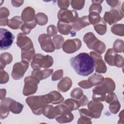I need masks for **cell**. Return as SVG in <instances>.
I'll use <instances>...</instances> for the list:
<instances>
[{
  "label": "cell",
  "instance_id": "obj_1",
  "mask_svg": "<svg viewBox=\"0 0 124 124\" xmlns=\"http://www.w3.org/2000/svg\"><path fill=\"white\" fill-rule=\"evenodd\" d=\"M70 63L77 74L81 76L87 77L94 71V60L87 53H80L71 58Z\"/></svg>",
  "mask_w": 124,
  "mask_h": 124
},
{
  "label": "cell",
  "instance_id": "obj_2",
  "mask_svg": "<svg viewBox=\"0 0 124 124\" xmlns=\"http://www.w3.org/2000/svg\"><path fill=\"white\" fill-rule=\"evenodd\" d=\"M53 63V60L51 56L36 54L33 57L31 66L34 70H39L41 68H47L51 67Z\"/></svg>",
  "mask_w": 124,
  "mask_h": 124
},
{
  "label": "cell",
  "instance_id": "obj_3",
  "mask_svg": "<svg viewBox=\"0 0 124 124\" xmlns=\"http://www.w3.org/2000/svg\"><path fill=\"white\" fill-rule=\"evenodd\" d=\"M15 36L13 34L7 29H0V49L1 50L9 48L12 45Z\"/></svg>",
  "mask_w": 124,
  "mask_h": 124
},
{
  "label": "cell",
  "instance_id": "obj_4",
  "mask_svg": "<svg viewBox=\"0 0 124 124\" xmlns=\"http://www.w3.org/2000/svg\"><path fill=\"white\" fill-rule=\"evenodd\" d=\"M40 81L33 76L27 77L24 79V87L23 94L28 96L36 93L37 90V85Z\"/></svg>",
  "mask_w": 124,
  "mask_h": 124
},
{
  "label": "cell",
  "instance_id": "obj_5",
  "mask_svg": "<svg viewBox=\"0 0 124 124\" xmlns=\"http://www.w3.org/2000/svg\"><path fill=\"white\" fill-rule=\"evenodd\" d=\"M26 102L34 114L36 115L42 114V109L45 106L41 100V95L28 97L26 98Z\"/></svg>",
  "mask_w": 124,
  "mask_h": 124
},
{
  "label": "cell",
  "instance_id": "obj_6",
  "mask_svg": "<svg viewBox=\"0 0 124 124\" xmlns=\"http://www.w3.org/2000/svg\"><path fill=\"white\" fill-rule=\"evenodd\" d=\"M58 18L60 21L69 24L77 21L78 18V16L75 10L61 9L58 13Z\"/></svg>",
  "mask_w": 124,
  "mask_h": 124
},
{
  "label": "cell",
  "instance_id": "obj_7",
  "mask_svg": "<svg viewBox=\"0 0 124 124\" xmlns=\"http://www.w3.org/2000/svg\"><path fill=\"white\" fill-rule=\"evenodd\" d=\"M29 68V62L22 61L14 64L12 72V77L13 79L18 80L21 78Z\"/></svg>",
  "mask_w": 124,
  "mask_h": 124
},
{
  "label": "cell",
  "instance_id": "obj_8",
  "mask_svg": "<svg viewBox=\"0 0 124 124\" xmlns=\"http://www.w3.org/2000/svg\"><path fill=\"white\" fill-rule=\"evenodd\" d=\"M38 41L41 45V48L46 52H52L54 51L55 47L51 40V36L44 33L38 37Z\"/></svg>",
  "mask_w": 124,
  "mask_h": 124
},
{
  "label": "cell",
  "instance_id": "obj_9",
  "mask_svg": "<svg viewBox=\"0 0 124 124\" xmlns=\"http://www.w3.org/2000/svg\"><path fill=\"white\" fill-rule=\"evenodd\" d=\"M81 46V41L79 39H68L62 46L63 51L67 53H73L78 50Z\"/></svg>",
  "mask_w": 124,
  "mask_h": 124
},
{
  "label": "cell",
  "instance_id": "obj_10",
  "mask_svg": "<svg viewBox=\"0 0 124 124\" xmlns=\"http://www.w3.org/2000/svg\"><path fill=\"white\" fill-rule=\"evenodd\" d=\"M16 44L21 49V51L29 50L34 48L31 40L23 33L18 34Z\"/></svg>",
  "mask_w": 124,
  "mask_h": 124
},
{
  "label": "cell",
  "instance_id": "obj_11",
  "mask_svg": "<svg viewBox=\"0 0 124 124\" xmlns=\"http://www.w3.org/2000/svg\"><path fill=\"white\" fill-rule=\"evenodd\" d=\"M90 55L93 58L94 61L96 72L98 73H105L107 71V67L104 61L102 59L101 54L93 51L90 52Z\"/></svg>",
  "mask_w": 124,
  "mask_h": 124
},
{
  "label": "cell",
  "instance_id": "obj_12",
  "mask_svg": "<svg viewBox=\"0 0 124 124\" xmlns=\"http://www.w3.org/2000/svg\"><path fill=\"white\" fill-rule=\"evenodd\" d=\"M123 17V15H121L120 11L116 9H113L109 12H106L104 15V20L109 25L115 23Z\"/></svg>",
  "mask_w": 124,
  "mask_h": 124
},
{
  "label": "cell",
  "instance_id": "obj_13",
  "mask_svg": "<svg viewBox=\"0 0 124 124\" xmlns=\"http://www.w3.org/2000/svg\"><path fill=\"white\" fill-rule=\"evenodd\" d=\"M103 105L99 101H91L88 104V108L92 118L100 117L101 111L103 109Z\"/></svg>",
  "mask_w": 124,
  "mask_h": 124
},
{
  "label": "cell",
  "instance_id": "obj_14",
  "mask_svg": "<svg viewBox=\"0 0 124 124\" xmlns=\"http://www.w3.org/2000/svg\"><path fill=\"white\" fill-rule=\"evenodd\" d=\"M107 93L108 92L106 88L102 83L93 90L92 99L96 101H104Z\"/></svg>",
  "mask_w": 124,
  "mask_h": 124
},
{
  "label": "cell",
  "instance_id": "obj_15",
  "mask_svg": "<svg viewBox=\"0 0 124 124\" xmlns=\"http://www.w3.org/2000/svg\"><path fill=\"white\" fill-rule=\"evenodd\" d=\"M13 99L10 98H4L1 100L0 106V118L3 119L6 118L9 114V106Z\"/></svg>",
  "mask_w": 124,
  "mask_h": 124
},
{
  "label": "cell",
  "instance_id": "obj_16",
  "mask_svg": "<svg viewBox=\"0 0 124 124\" xmlns=\"http://www.w3.org/2000/svg\"><path fill=\"white\" fill-rule=\"evenodd\" d=\"M42 113L49 119H53L59 115V111L57 106L53 107L52 105H45L42 109Z\"/></svg>",
  "mask_w": 124,
  "mask_h": 124
},
{
  "label": "cell",
  "instance_id": "obj_17",
  "mask_svg": "<svg viewBox=\"0 0 124 124\" xmlns=\"http://www.w3.org/2000/svg\"><path fill=\"white\" fill-rule=\"evenodd\" d=\"M91 24L88 16H82L78 18L77 21L72 23V27L75 31H79L82 28H84Z\"/></svg>",
  "mask_w": 124,
  "mask_h": 124
},
{
  "label": "cell",
  "instance_id": "obj_18",
  "mask_svg": "<svg viewBox=\"0 0 124 124\" xmlns=\"http://www.w3.org/2000/svg\"><path fill=\"white\" fill-rule=\"evenodd\" d=\"M21 18L25 22L32 21L35 19V11L31 7H26L22 11Z\"/></svg>",
  "mask_w": 124,
  "mask_h": 124
},
{
  "label": "cell",
  "instance_id": "obj_19",
  "mask_svg": "<svg viewBox=\"0 0 124 124\" xmlns=\"http://www.w3.org/2000/svg\"><path fill=\"white\" fill-rule=\"evenodd\" d=\"M53 69H44V70H33L31 73V76L36 78L39 81L49 77L53 73Z\"/></svg>",
  "mask_w": 124,
  "mask_h": 124
},
{
  "label": "cell",
  "instance_id": "obj_20",
  "mask_svg": "<svg viewBox=\"0 0 124 124\" xmlns=\"http://www.w3.org/2000/svg\"><path fill=\"white\" fill-rule=\"evenodd\" d=\"M72 85V80L68 77H64L58 83L57 88L59 91L66 92L71 87Z\"/></svg>",
  "mask_w": 124,
  "mask_h": 124
},
{
  "label": "cell",
  "instance_id": "obj_21",
  "mask_svg": "<svg viewBox=\"0 0 124 124\" xmlns=\"http://www.w3.org/2000/svg\"><path fill=\"white\" fill-rule=\"evenodd\" d=\"M98 39L92 32H88L85 34L83 37L84 42L86 44L88 47L90 49H92L93 44Z\"/></svg>",
  "mask_w": 124,
  "mask_h": 124
},
{
  "label": "cell",
  "instance_id": "obj_22",
  "mask_svg": "<svg viewBox=\"0 0 124 124\" xmlns=\"http://www.w3.org/2000/svg\"><path fill=\"white\" fill-rule=\"evenodd\" d=\"M13 60L12 55L8 52H4L1 54L0 56V69L5 68L6 64L11 63Z\"/></svg>",
  "mask_w": 124,
  "mask_h": 124
},
{
  "label": "cell",
  "instance_id": "obj_23",
  "mask_svg": "<svg viewBox=\"0 0 124 124\" xmlns=\"http://www.w3.org/2000/svg\"><path fill=\"white\" fill-rule=\"evenodd\" d=\"M23 20L19 16H14L9 21L8 26L12 29H18L23 25Z\"/></svg>",
  "mask_w": 124,
  "mask_h": 124
},
{
  "label": "cell",
  "instance_id": "obj_24",
  "mask_svg": "<svg viewBox=\"0 0 124 124\" xmlns=\"http://www.w3.org/2000/svg\"><path fill=\"white\" fill-rule=\"evenodd\" d=\"M74 119V116L71 112H65L60 114L56 117V121L60 123H69L71 122Z\"/></svg>",
  "mask_w": 124,
  "mask_h": 124
},
{
  "label": "cell",
  "instance_id": "obj_25",
  "mask_svg": "<svg viewBox=\"0 0 124 124\" xmlns=\"http://www.w3.org/2000/svg\"><path fill=\"white\" fill-rule=\"evenodd\" d=\"M117 54L116 52L113 49H108L104 56L105 61L109 65L114 66V61Z\"/></svg>",
  "mask_w": 124,
  "mask_h": 124
},
{
  "label": "cell",
  "instance_id": "obj_26",
  "mask_svg": "<svg viewBox=\"0 0 124 124\" xmlns=\"http://www.w3.org/2000/svg\"><path fill=\"white\" fill-rule=\"evenodd\" d=\"M57 27L59 32L63 35H68L72 28V26L69 24L60 21L58 22Z\"/></svg>",
  "mask_w": 124,
  "mask_h": 124
},
{
  "label": "cell",
  "instance_id": "obj_27",
  "mask_svg": "<svg viewBox=\"0 0 124 124\" xmlns=\"http://www.w3.org/2000/svg\"><path fill=\"white\" fill-rule=\"evenodd\" d=\"M104 79V78L102 75L95 73L88 78V81L90 84L93 86L101 84Z\"/></svg>",
  "mask_w": 124,
  "mask_h": 124
},
{
  "label": "cell",
  "instance_id": "obj_28",
  "mask_svg": "<svg viewBox=\"0 0 124 124\" xmlns=\"http://www.w3.org/2000/svg\"><path fill=\"white\" fill-rule=\"evenodd\" d=\"M94 29L96 32L101 35H104L107 31V25L104 19L101 18L99 22L94 25Z\"/></svg>",
  "mask_w": 124,
  "mask_h": 124
},
{
  "label": "cell",
  "instance_id": "obj_29",
  "mask_svg": "<svg viewBox=\"0 0 124 124\" xmlns=\"http://www.w3.org/2000/svg\"><path fill=\"white\" fill-rule=\"evenodd\" d=\"M35 53L34 48L31 49L29 50L21 51V60L22 61L29 62L33 59L34 54Z\"/></svg>",
  "mask_w": 124,
  "mask_h": 124
},
{
  "label": "cell",
  "instance_id": "obj_30",
  "mask_svg": "<svg viewBox=\"0 0 124 124\" xmlns=\"http://www.w3.org/2000/svg\"><path fill=\"white\" fill-rule=\"evenodd\" d=\"M63 104H64L71 111L74 110H76L80 107L78 101L72 99H68L66 100Z\"/></svg>",
  "mask_w": 124,
  "mask_h": 124
},
{
  "label": "cell",
  "instance_id": "obj_31",
  "mask_svg": "<svg viewBox=\"0 0 124 124\" xmlns=\"http://www.w3.org/2000/svg\"><path fill=\"white\" fill-rule=\"evenodd\" d=\"M23 107L24 106L22 104L14 100L11 102L9 106L10 111L15 114L20 113L22 111Z\"/></svg>",
  "mask_w": 124,
  "mask_h": 124
},
{
  "label": "cell",
  "instance_id": "obj_32",
  "mask_svg": "<svg viewBox=\"0 0 124 124\" xmlns=\"http://www.w3.org/2000/svg\"><path fill=\"white\" fill-rule=\"evenodd\" d=\"M36 24L37 23L35 19L32 21L25 22L21 26V30L25 34H29L31 31L35 27Z\"/></svg>",
  "mask_w": 124,
  "mask_h": 124
},
{
  "label": "cell",
  "instance_id": "obj_33",
  "mask_svg": "<svg viewBox=\"0 0 124 124\" xmlns=\"http://www.w3.org/2000/svg\"><path fill=\"white\" fill-rule=\"evenodd\" d=\"M92 1L93 3L89 8V13L96 12L99 14L102 11V8L101 4L103 2V1L92 0Z\"/></svg>",
  "mask_w": 124,
  "mask_h": 124
},
{
  "label": "cell",
  "instance_id": "obj_34",
  "mask_svg": "<svg viewBox=\"0 0 124 124\" xmlns=\"http://www.w3.org/2000/svg\"><path fill=\"white\" fill-rule=\"evenodd\" d=\"M102 84L106 88L108 93H112L115 90V83L114 82L113 80L110 78H104Z\"/></svg>",
  "mask_w": 124,
  "mask_h": 124
},
{
  "label": "cell",
  "instance_id": "obj_35",
  "mask_svg": "<svg viewBox=\"0 0 124 124\" xmlns=\"http://www.w3.org/2000/svg\"><path fill=\"white\" fill-rule=\"evenodd\" d=\"M92 49L94 50L98 53L101 54L104 52L106 50V45L102 41L99 40L98 39L96 41V42L93 44Z\"/></svg>",
  "mask_w": 124,
  "mask_h": 124
},
{
  "label": "cell",
  "instance_id": "obj_36",
  "mask_svg": "<svg viewBox=\"0 0 124 124\" xmlns=\"http://www.w3.org/2000/svg\"><path fill=\"white\" fill-rule=\"evenodd\" d=\"M35 19L36 23L41 26L46 25L48 21L47 16L43 13H37L35 16Z\"/></svg>",
  "mask_w": 124,
  "mask_h": 124
},
{
  "label": "cell",
  "instance_id": "obj_37",
  "mask_svg": "<svg viewBox=\"0 0 124 124\" xmlns=\"http://www.w3.org/2000/svg\"><path fill=\"white\" fill-rule=\"evenodd\" d=\"M52 42L55 48L57 49H59L63 46L64 43V38L61 35H57L54 36L53 38Z\"/></svg>",
  "mask_w": 124,
  "mask_h": 124
},
{
  "label": "cell",
  "instance_id": "obj_38",
  "mask_svg": "<svg viewBox=\"0 0 124 124\" xmlns=\"http://www.w3.org/2000/svg\"><path fill=\"white\" fill-rule=\"evenodd\" d=\"M88 17L91 24H92L93 25H95L98 24L100 21L101 18L99 14L96 12L89 13V15L88 16Z\"/></svg>",
  "mask_w": 124,
  "mask_h": 124
},
{
  "label": "cell",
  "instance_id": "obj_39",
  "mask_svg": "<svg viewBox=\"0 0 124 124\" xmlns=\"http://www.w3.org/2000/svg\"><path fill=\"white\" fill-rule=\"evenodd\" d=\"M109 110L110 111L114 114H116L118 112L120 108V104L119 103L117 99L112 101L110 103L109 105Z\"/></svg>",
  "mask_w": 124,
  "mask_h": 124
},
{
  "label": "cell",
  "instance_id": "obj_40",
  "mask_svg": "<svg viewBox=\"0 0 124 124\" xmlns=\"http://www.w3.org/2000/svg\"><path fill=\"white\" fill-rule=\"evenodd\" d=\"M83 91L79 88H76L74 89L71 93V96L76 100L80 99L83 96Z\"/></svg>",
  "mask_w": 124,
  "mask_h": 124
},
{
  "label": "cell",
  "instance_id": "obj_41",
  "mask_svg": "<svg viewBox=\"0 0 124 124\" xmlns=\"http://www.w3.org/2000/svg\"><path fill=\"white\" fill-rule=\"evenodd\" d=\"M51 93H52L54 97V101H53V104H60L63 101L64 98L62 97V96L61 94L60 93H59V92L56 91H52L51 92Z\"/></svg>",
  "mask_w": 124,
  "mask_h": 124
},
{
  "label": "cell",
  "instance_id": "obj_42",
  "mask_svg": "<svg viewBox=\"0 0 124 124\" xmlns=\"http://www.w3.org/2000/svg\"><path fill=\"white\" fill-rule=\"evenodd\" d=\"M85 3V0H72L71 1V4L73 8L79 10L82 9Z\"/></svg>",
  "mask_w": 124,
  "mask_h": 124
},
{
  "label": "cell",
  "instance_id": "obj_43",
  "mask_svg": "<svg viewBox=\"0 0 124 124\" xmlns=\"http://www.w3.org/2000/svg\"><path fill=\"white\" fill-rule=\"evenodd\" d=\"M9 79V76L8 74L5 72L3 69L0 70V83L4 84L7 83Z\"/></svg>",
  "mask_w": 124,
  "mask_h": 124
},
{
  "label": "cell",
  "instance_id": "obj_44",
  "mask_svg": "<svg viewBox=\"0 0 124 124\" xmlns=\"http://www.w3.org/2000/svg\"><path fill=\"white\" fill-rule=\"evenodd\" d=\"M9 10L6 7H1L0 9V19H5L9 16Z\"/></svg>",
  "mask_w": 124,
  "mask_h": 124
},
{
  "label": "cell",
  "instance_id": "obj_45",
  "mask_svg": "<svg viewBox=\"0 0 124 124\" xmlns=\"http://www.w3.org/2000/svg\"><path fill=\"white\" fill-rule=\"evenodd\" d=\"M47 34L49 35L50 36H54L57 33V30L56 27L53 25H49L47 28Z\"/></svg>",
  "mask_w": 124,
  "mask_h": 124
},
{
  "label": "cell",
  "instance_id": "obj_46",
  "mask_svg": "<svg viewBox=\"0 0 124 124\" xmlns=\"http://www.w3.org/2000/svg\"><path fill=\"white\" fill-rule=\"evenodd\" d=\"M63 76V70L62 69L56 71L52 75V80L56 81L62 78Z\"/></svg>",
  "mask_w": 124,
  "mask_h": 124
},
{
  "label": "cell",
  "instance_id": "obj_47",
  "mask_svg": "<svg viewBox=\"0 0 124 124\" xmlns=\"http://www.w3.org/2000/svg\"><path fill=\"white\" fill-rule=\"evenodd\" d=\"M69 0H58V5L61 9H67L70 3Z\"/></svg>",
  "mask_w": 124,
  "mask_h": 124
},
{
  "label": "cell",
  "instance_id": "obj_48",
  "mask_svg": "<svg viewBox=\"0 0 124 124\" xmlns=\"http://www.w3.org/2000/svg\"><path fill=\"white\" fill-rule=\"evenodd\" d=\"M78 84L80 87L84 89H88L92 87V86L90 84L89 81L87 80H84L81 81L78 83Z\"/></svg>",
  "mask_w": 124,
  "mask_h": 124
},
{
  "label": "cell",
  "instance_id": "obj_49",
  "mask_svg": "<svg viewBox=\"0 0 124 124\" xmlns=\"http://www.w3.org/2000/svg\"><path fill=\"white\" fill-rule=\"evenodd\" d=\"M80 105V106H83L86 105L88 102V98H87L86 95H83V96L80 99V100L78 101Z\"/></svg>",
  "mask_w": 124,
  "mask_h": 124
},
{
  "label": "cell",
  "instance_id": "obj_50",
  "mask_svg": "<svg viewBox=\"0 0 124 124\" xmlns=\"http://www.w3.org/2000/svg\"><path fill=\"white\" fill-rule=\"evenodd\" d=\"M24 2V0H12L11 3L12 5L16 7H18L20 6Z\"/></svg>",
  "mask_w": 124,
  "mask_h": 124
},
{
  "label": "cell",
  "instance_id": "obj_51",
  "mask_svg": "<svg viewBox=\"0 0 124 124\" xmlns=\"http://www.w3.org/2000/svg\"><path fill=\"white\" fill-rule=\"evenodd\" d=\"M106 1L108 3V5H110L112 7H114L115 6H116L118 4L117 3L119 2V1L118 0H106Z\"/></svg>",
  "mask_w": 124,
  "mask_h": 124
},
{
  "label": "cell",
  "instance_id": "obj_52",
  "mask_svg": "<svg viewBox=\"0 0 124 124\" xmlns=\"http://www.w3.org/2000/svg\"><path fill=\"white\" fill-rule=\"evenodd\" d=\"M6 90L5 89H1L0 91V99L2 100L5 98L6 95Z\"/></svg>",
  "mask_w": 124,
  "mask_h": 124
}]
</instances>
